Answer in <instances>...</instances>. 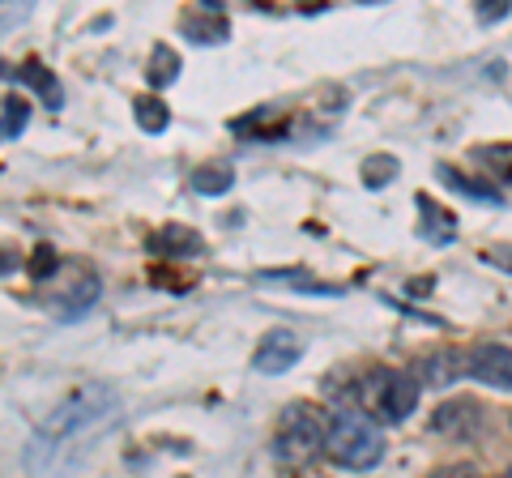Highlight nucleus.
Listing matches in <instances>:
<instances>
[{"label": "nucleus", "instance_id": "nucleus-3", "mask_svg": "<svg viewBox=\"0 0 512 478\" xmlns=\"http://www.w3.org/2000/svg\"><path fill=\"white\" fill-rule=\"evenodd\" d=\"M359 410L367 419H380V423H406L414 406H419V380L406 376V372H389V368H376L359 380Z\"/></svg>", "mask_w": 512, "mask_h": 478}, {"label": "nucleus", "instance_id": "nucleus-12", "mask_svg": "<svg viewBox=\"0 0 512 478\" xmlns=\"http://www.w3.org/2000/svg\"><path fill=\"white\" fill-rule=\"evenodd\" d=\"M419 231L427 235V244H453V235H457V218L444 210V205H436V201H427V197H419Z\"/></svg>", "mask_w": 512, "mask_h": 478}, {"label": "nucleus", "instance_id": "nucleus-22", "mask_svg": "<svg viewBox=\"0 0 512 478\" xmlns=\"http://www.w3.org/2000/svg\"><path fill=\"white\" fill-rule=\"evenodd\" d=\"M56 252L52 244H35V252H30V278L35 282H47V278H56Z\"/></svg>", "mask_w": 512, "mask_h": 478}, {"label": "nucleus", "instance_id": "nucleus-1", "mask_svg": "<svg viewBox=\"0 0 512 478\" xmlns=\"http://www.w3.org/2000/svg\"><path fill=\"white\" fill-rule=\"evenodd\" d=\"M124 419V397L94 380V385L73 389L64 402L39 423V432L30 436L22 466L30 478H69L73 470H82V461L94 453L111 427Z\"/></svg>", "mask_w": 512, "mask_h": 478}, {"label": "nucleus", "instance_id": "nucleus-10", "mask_svg": "<svg viewBox=\"0 0 512 478\" xmlns=\"http://www.w3.org/2000/svg\"><path fill=\"white\" fill-rule=\"evenodd\" d=\"M419 376H423V385H431V389H448L453 380L470 376L466 372V355H461V350H436V355H427L419 363Z\"/></svg>", "mask_w": 512, "mask_h": 478}, {"label": "nucleus", "instance_id": "nucleus-14", "mask_svg": "<svg viewBox=\"0 0 512 478\" xmlns=\"http://www.w3.org/2000/svg\"><path fill=\"white\" fill-rule=\"evenodd\" d=\"M474 163L483 167L491 180L512 184V141H495V146H478L474 150Z\"/></svg>", "mask_w": 512, "mask_h": 478}, {"label": "nucleus", "instance_id": "nucleus-2", "mask_svg": "<svg viewBox=\"0 0 512 478\" xmlns=\"http://www.w3.org/2000/svg\"><path fill=\"white\" fill-rule=\"evenodd\" d=\"M325 453L338 461L342 470H372L384 461V432L380 423H372L363 410H338L329 419Z\"/></svg>", "mask_w": 512, "mask_h": 478}, {"label": "nucleus", "instance_id": "nucleus-8", "mask_svg": "<svg viewBox=\"0 0 512 478\" xmlns=\"http://www.w3.org/2000/svg\"><path fill=\"white\" fill-rule=\"evenodd\" d=\"M150 252H163V257H201L205 252V239L197 231L180 227V222H167L150 235Z\"/></svg>", "mask_w": 512, "mask_h": 478}, {"label": "nucleus", "instance_id": "nucleus-7", "mask_svg": "<svg viewBox=\"0 0 512 478\" xmlns=\"http://www.w3.org/2000/svg\"><path fill=\"white\" fill-rule=\"evenodd\" d=\"M303 359V346L291 329H269L261 342H256V355H252V368L265 372V376H282L291 372L295 363Z\"/></svg>", "mask_w": 512, "mask_h": 478}, {"label": "nucleus", "instance_id": "nucleus-20", "mask_svg": "<svg viewBox=\"0 0 512 478\" xmlns=\"http://www.w3.org/2000/svg\"><path fill=\"white\" fill-rule=\"evenodd\" d=\"M397 171H402V163H397L393 154H372V158H363V184H367V188H384L389 180H397Z\"/></svg>", "mask_w": 512, "mask_h": 478}, {"label": "nucleus", "instance_id": "nucleus-23", "mask_svg": "<svg viewBox=\"0 0 512 478\" xmlns=\"http://www.w3.org/2000/svg\"><path fill=\"white\" fill-rule=\"evenodd\" d=\"M427 478H483V474H478V466H470V461H453V466L431 470Z\"/></svg>", "mask_w": 512, "mask_h": 478}, {"label": "nucleus", "instance_id": "nucleus-25", "mask_svg": "<svg viewBox=\"0 0 512 478\" xmlns=\"http://www.w3.org/2000/svg\"><path fill=\"white\" fill-rule=\"evenodd\" d=\"M483 261L500 265V269H508V274H512V248H487V252H483Z\"/></svg>", "mask_w": 512, "mask_h": 478}, {"label": "nucleus", "instance_id": "nucleus-6", "mask_svg": "<svg viewBox=\"0 0 512 478\" xmlns=\"http://www.w3.org/2000/svg\"><path fill=\"white\" fill-rule=\"evenodd\" d=\"M466 372L483 385L500 389V393H512V346H500V342H483L474 346L466 355Z\"/></svg>", "mask_w": 512, "mask_h": 478}, {"label": "nucleus", "instance_id": "nucleus-17", "mask_svg": "<svg viewBox=\"0 0 512 478\" xmlns=\"http://www.w3.org/2000/svg\"><path fill=\"white\" fill-rule=\"evenodd\" d=\"M261 282H282V286H295V291H308V295H342L338 286H329V282H312V274H303V269H265Z\"/></svg>", "mask_w": 512, "mask_h": 478}, {"label": "nucleus", "instance_id": "nucleus-4", "mask_svg": "<svg viewBox=\"0 0 512 478\" xmlns=\"http://www.w3.org/2000/svg\"><path fill=\"white\" fill-rule=\"evenodd\" d=\"M325 436H329L325 410H316L312 402H291L278 419L274 453L282 461H291V466H303V461H312L320 449H325Z\"/></svg>", "mask_w": 512, "mask_h": 478}, {"label": "nucleus", "instance_id": "nucleus-15", "mask_svg": "<svg viewBox=\"0 0 512 478\" xmlns=\"http://www.w3.org/2000/svg\"><path fill=\"white\" fill-rule=\"evenodd\" d=\"M231 184H235V175L227 163H205L192 171V193H201V197H222Z\"/></svg>", "mask_w": 512, "mask_h": 478}, {"label": "nucleus", "instance_id": "nucleus-21", "mask_svg": "<svg viewBox=\"0 0 512 478\" xmlns=\"http://www.w3.org/2000/svg\"><path fill=\"white\" fill-rule=\"evenodd\" d=\"M436 171H440V180H444L448 188H457V193L478 197V201H500V193H495V184H474V180H461V175H457L453 167H448V163H440Z\"/></svg>", "mask_w": 512, "mask_h": 478}, {"label": "nucleus", "instance_id": "nucleus-27", "mask_svg": "<svg viewBox=\"0 0 512 478\" xmlns=\"http://www.w3.org/2000/svg\"><path fill=\"white\" fill-rule=\"evenodd\" d=\"M504 478H512V470H504Z\"/></svg>", "mask_w": 512, "mask_h": 478}, {"label": "nucleus", "instance_id": "nucleus-11", "mask_svg": "<svg viewBox=\"0 0 512 478\" xmlns=\"http://www.w3.org/2000/svg\"><path fill=\"white\" fill-rule=\"evenodd\" d=\"M431 427L444 436H470L478 427V402L461 397V402H444L436 414H431Z\"/></svg>", "mask_w": 512, "mask_h": 478}, {"label": "nucleus", "instance_id": "nucleus-13", "mask_svg": "<svg viewBox=\"0 0 512 478\" xmlns=\"http://www.w3.org/2000/svg\"><path fill=\"white\" fill-rule=\"evenodd\" d=\"M5 77H13V82H26V86H35L39 94H43V103H52V107H60L64 103V90H60V82L52 73H47L39 60H22L13 73H5Z\"/></svg>", "mask_w": 512, "mask_h": 478}, {"label": "nucleus", "instance_id": "nucleus-24", "mask_svg": "<svg viewBox=\"0 0 512 478\" xmlns=\"http://www.w3.org/2000/svg\"><path fill=\"white\" fill-rule=\"evenodd\" d=\"M508 13H512L508 0H483V5H478V22H500Z\"/></svg>", "mask_w": 512, "mask_h": 478}, {"label": "nucleus", "instance_id": "nucleus-18", "mask_svg": "<svg viewBox=\"0 0 512 478\" xmlns=\"http://www.w3.org/2000/svg\"><path fill=\"white\" fill-rule=\"evenodd\" d=\"M146 77H150V86H158V90L171 86L175 77H180V52H171L167 43H158L154 56H150V73Z\"/></svg>", "mask_w": 512, "mask_h": 478}, {"label": "nucleus", "instance_id": "nucleus-19", "mask_svg": "<svg viewBox=\"0 0 512 478\" xmlns=\"http://www.w3.org/2000/svg\"><path fill=\"white\" fill-rule=\"evenodd\" d=\"M0 107H5V111H0V137H5V141L22 137L26 124H30V103L22 99V94H13V99H5Z\"/></svg>", "mask_w": 512, "mask_h": 478}, {"label": "nucleus", "instance_id": "nucleus-16", "mask_svg": "<svg viewBox=\"0 0 512 478\" xmlns=\"http://www.w3.org/2000/svg\"><path fill=\"white\" fill-rule=\"evenodd\" d=\"M133 116H137L141 133H167V124H171L167 103L154 99V94H141V99H133Z\"/></svg>", "mask_w": 512, "mask_h": 478}, {"label": "nucleus", "instance_id": "nucleus-26", "mask_svg": "<svg viewBox=\"0 0 512 478\" xmlns=\"http://www.w3.org/2000/svg\"><path fill=\"white\" fill-rule=\"evenodd\" d=\"M9 269H18V252L0 248V278H5V274H9Z\"/></svg>", "mask_w": 512, "mask_h": 478}, {"label": "nucleus", "instance_id": "nucleus-5", "mask_svg": "<svg viewBox=\"0 0 512 478\" xmlns=\"http://www.w3.org/2000/svg\"><path fill=\"white\" fill-rule=\"evenodd\" d=\"M99 295H103V282L94 269H77L73 265V274H64L52 282V308L60 321H77V316H86L94 304H99Z\"/></svg>", "mask_w": 512, "mask_h": 478}, {"label": "nucleus", "instance_id": "nucleus-9", "mask_svg": "<svg viewBox=\"0 0 512 478\" xmlns=\"http://www.w3.org/2000/svg\"><path fill=\"white\" fill-rule=\"evenodd\" d=\"M180 26H184V35L192 43H222V39H227V30H231L214 0H201V9L197 13H184Z\"/></svg>", "mask_w": 512, "mask_h": 478}]
</instances>
